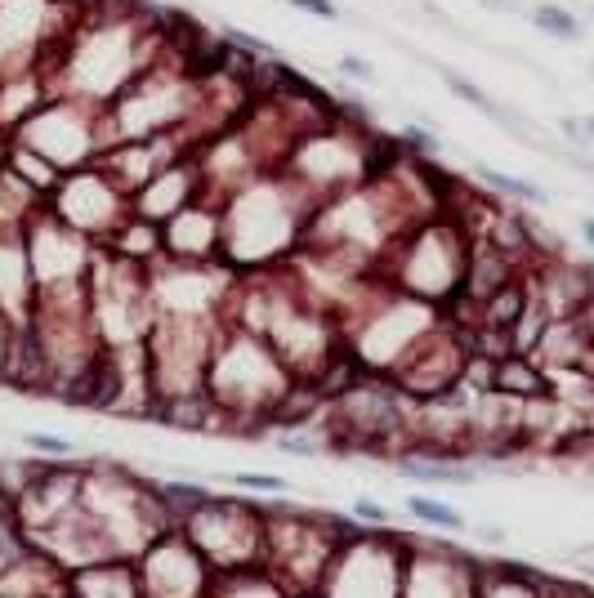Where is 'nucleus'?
I'll use <instances>...</instances> for the list:
<instances>
[{
  "instance_id": "14",
  "label": "nucleus",
  "mask_w": 594,
  "mask_h": 598,
  "mask_svg": "<svg viewBox=\"0 0 594 598\" xmlns=\"http://www.w3.org/2000/svg\"><path fill=\"white\" fill-rule=\"evenodd\" d=\"M67 594L76 598H144L134 558H99L67 576Z\"/></svg>"
},
{
  "instance_id": "4",
  "label": "nucleus",
  "mask_w": 594,
  "mask_h": 598,
  "mask_svg": "<svg viewBox=\"0 0 594 598\" xmlns=\"http://www.w3.org/2000/svg\"><path fill=\"white\" fill-rule=\"evenodd\" d=\"M353 518H335V514H313V509H282L264 523V558L260 567H269L272 576L286 585V594H309L322 590V576L335 558L340 541L353 532Z\"/></svg>"
},
{
  "instance_id": "35",
  "label": "nucleus",
  "mask_w": 594,
  "mask_h": 598,
  "mask_svg": "<svg viewBox=\"0 0 594 598\" xmlns=\"http://www.w3.org/2000/svg\"><path fill=\"white\" fill-rule=\"evenodd\" d=\"M479 5H487V9H505V0H479Z\"/></svg>"
},
{
  "instance_id": "26",
  "label": "nucleus",
  "mask_w": 594,
  "mask_h": 598,
  "mask_svg": "<svg viewBox=\"0 0 594 598\" xmlns=\"http://www.w3.org/2000/svg\"><path fill=\"white\" fill-rule=\"evenodd\" d=\"M349 514H353V523H362V527H393V523H389V509H384L380 500H371V495H353Z\"/></svg>"
},
{
  "instance_id": "15",
  "label": "nucleus",
  "mask_w": 594,
  "mask_h": 598,
  "mask_svg": "<svg viewBox=\"0 0 594 598\" xmlns=\"http://www.w3.org/2000/svg\"><path fill=\"white\" fill-rule=\"evenodd\" d=\"M496 393H505V397H540V393H549V376H545V367L532 362V353H510V358H500L496 362V380H491Z\"/></svg>"
},
{
  "instance_id": "11",
  "label": "nucleus",
  "mask_w": 594,
  "mask_h": 598,
  "mask_svg": "<svg viewBox=\"0 0 594 598\" xmlns=\"http://www.w3.org/2000/svg\"><path fill=\"white\" fill-rule=\"evenodd\" d=\"M162 246V260H179V264H215V260H223V206H219V197L202 192L179 215L165 219Z\"/></svg>"
},
{
  "instance_id": "20",
  "label": "nucleus",
  "mask_w": 594,
  "mask_h": 598,
  "mask_svg": "<svg viewBox=\"0 0 594 598\" xmlns=\"http://www.w3.org/2000/svg\"><path fill=\"white\" fill-rule=\"evenodd\" d=\"M532 27L545 32V36H554V41H581V18L572 9L554 5V0H545V5L532 9Z\"/></svg>"
},
{
  "instance_id": "28",
  "label": "nucleus",
  "mask_w": 594,
  "mask_h": 598,
  "mask_svg": "<svg viewBox=\"0 0 594 598\" xmlns=\"http://www.w3.org/2000/svg\"><path fill=\"white\" fill-rule=\"evenodd\" d=\"M223 41H228V45H237V50H246V54H255V58H272L269 45H264V41H255L251 32H242V27H223Z\"/></svg>"
},
{
  "instance_id": "2",
  "label": "nucleus",
  "mask_w": 594,
  "mask_h": 598,
  "mask_svg": "<svg viewBox=\"0 0 594 598\" xmlns=\"http://www.w3.org/2000/svg\"><path fill=\"white\" fill-rule=\"evenodd\" d=\"M291 384H295V376L286 371V362L272 353L264 335L237 327L228 318L219 322L211 367H206V397L215 402L223 429L264 434Z\"/></svg>"
},
{
  "instance_id": "33",
  "label": "nucleus",
  "mask_w": 594,
  "mask_h": 598,
  "mask_svg": "<svg viewBox=\"0 0 594 598\" xmlns=\"http://www.w3.org/2000/svg\"><path fill=\"white\" fill-rule=\"evenodd\" d=\"M9 152H14V134H5V130H0V170L9 165Z\"/></svg>"
},
{
  "instance_id": "21",
  "label": "nucleus",
  "mask_w": 594,
  "mask_h": 598,
  "mask_svg": "<svg viewBox=\"0 0 594 598\" xmlns=\"http://www.w3.org/2000/svg\"><path fill=\"white\" fill-rule=\"evenodd\" d=\"M18 442H23L27 456H36V460H76V456H81V446H76L72 437L50 434V429H27V434H18Z\"/></svg>"
},
{
  "instance_id": "24",
  "label": "nucleus",
  "mask_w": 594,
  "mask_h": 598,
  "mask_svg": "<svg viewBox=\"0 0 594 598\" xmlns=\"http://www.w3.org/2000/svg\"><path fill=\"white\" fill-rule=\"evenodd\" d=\"M272 446L282 456H295V460H318V456H326V437H304L300 429H282Z\"/></svg>"
},
{
  "instance_id": "29",
  "label": "nucleus",
  "mask_w": 594,
  "mask_h": 598,
  "mask_svg": "<svg viewBox=\"0 0 594 598\" xmlns=\"http://www.w3.org/2000/svg\"><path fill=\"white\" fill-rule=\"evenodd\" d=\"M286 5H295L300 14H313V18H340L335 0H286Z\"/></svg>"
},
{
  "instance_id": "31",
  "label": "nucleus",
  "mask_w": 594,
  "mask_h": 598,
  "mask_svg": "<svg viewBox=\"0 0 594 598\" xmlns=\"http://www.w3.org/2000/svg\"><path fill=\"white\" fill-rule=\"evenodd\" d=\"M479 541L483 544H505V532H500V527H479Z\"/></svg>"
},
{
  "instance_id": "25",
  "label": "nucleus",
  "mask_w": 594,
  "mask_h": 598,
  "mask_svg": "<svg viewBox=\"0 0 594 598\" xmlns=\"http://www.w3.org/2000/svg\"><path fill=\"white\" fill-rule=\"evenodd\" d=\"M442 85H447V90H451L456 99H465L470 108H479L483 116H487L491 108H496V99H491L487 90H479L474 81H465V76H460V72H451V67H442Z\"/></svg>"
},
{
  "instance_id": "19",
  "label": "nucleus",
  "mask_w": 594,
  "mask_h": 598,
  "mask_svg": "<svg viewBox=\"0 0 594 598\" xmlns=\"http://www.w3.org/2000/svg\"><path fill=\"white\" fill-rule=\"evenodd\" d=\"M9 170L23 179V183H32L41 197H50L58 188V179H63V170L54 162H45L41 152H32L27 143H14V152H9Z\"/></svg>"
},
{
  "instance_id": "37",
  "label": "nucleus",
  "mask_w": 594,
  "mask_h": 598,
  "mask_svg": "<svg viewBox=\"0 0 594 598\" xmlns=\"http://www.w3.org/2000/svg\"><path fill=\"white\" fill-rule=\"evenodd\" d=\"M590 76H594V63H590Z\"/></svg>"
},
{
  "instance_id": "8",
  "label": "nucleus",
  "mask_w": 594,
  "mask_h": 598,
  "mask_svg": "<svg viewBox=\"0 0 594 598\" xmlns=\"http://www.w3.org/2000/svg\"><path fill=\"white\" fill-rule=\"evenodd\" d=\"M45 206L67 228H76L81 237H90V241H108L112 232L121 228V219L130 215V197L94 162L81 165V170H67L58 179V188L45 197Z\"/></svg>"
},
{
  "instance_id": "1",
  "label": "nucleus",
  "mask_w": 594,
  "mask_h": 598,
  "mask_svg": "<svg viewBox=\"0 0 594 598\" xmlns=\"http://www.w3.org/2000/svg\"><path fill=\"white\" fill-rule=\"evenodd\" d=\"M219 206H223V264L233 272H264L286 264L304 241L309 215L318 211L313 197L282 170L246 179Z\"/></svg>"
},
{
  "instance_id": "17",
  "label": "nucleus",
  "mask_w": 594,
  "mask_h": 598,
  "mask_svg": "<svg viewBox=\"0 0 594 598\" xmlns=\"http://www.w3.org/2000/svg\"><path fill=\"white\" fill-rule=\"evenodd\" d=\"M402 509H407L416 523H425V527H433V532H447V536H456V532L470 527L465 514H460L456 505L438 500V495H430V491H407V495H402Z\"/></svg>"
},
{
  "instance_id": "27",
  "label": "nucleus",
  "mask_w": 594,
  "mask_h": 598,
  "mask_svg": "<svg viewBox=\"0 0 594 598\" xmlns=\"http://www.w3.org/2000/svg\"><path fill=\"white\" fill-rule=\"evenodd\" d=\"M335 72H340L344 81H358V85H371V81H376V67H371L367 58H358V54H344L340 63H335Z\"/></svg>"
},
{
  "instance_id": "9",
  "label": "nucleus",
  "mask_w": 594,
  "mask_h": 598,
  "mask_svg": "<svg viewBox=\"0 0 594 598\" xmlns=\"http://www.w3.org/2000/svg\"><path fill=\"white\" fill-rule=\"evenodd\" d=\"M134 567H139L144 598H211V585H215V567L179 527L162 532L134 558Z\"/></svg>"
},
{
  "instance_id": "36",
  "label": "nucleus",
  "mask_w": 594,
  "mask_h": 598,
  "mask_svg": "<svg viewBox=\"0 0 594 598\" xmlns=\"http://www.w3.org/2000/svg\"><path fill=\"white\" fill-rule=\"evenodd\" d=\"M291 598H322V590H309V594H291Z\"/></svg>"
},
{
  "instance_id": "32",
  "label": "nucleus",
  "mask_w": 594,
  "mask_h": 598,
  "mask_svg": "<svg viewBox=\"0 0 594 598\" xmlns=\"http://www.w3.org/2000/svg\"><path fill=\"white\" fill-rule=\"evenodd\" d=\"M577 567H581L586 576H594V544H590V549H581V554H577Z\"/></svg>"
},
{
  "instance_id": "5",
  "label": "nucleus",
  "mask_w": 594,
  "mask_h": 598,
  "mask_svg": "<svg viewBox=\"0 0 594 598\" xmlns=\"http://www.w3.org/2000/svg\"><path fill=\"white\" fill-rule=\"evenodd\" d=\"M411 536H398L393 527L362 523L340 541L331 567L322 576V598H402V567H407Z\"/></svg>"
},
{
  "instance_id": "18",
  "label": "nucleus",
  "mask_w": 594,
  "mask_h": 598,
  "mask_svg": "<svg viewBox=\"0 0 594 598\" xmlns=\"http://www.w3.org/2000/svg\"><path fill=\"white\" fill-rule=\"evenodd\" d=\"M474 179L483 183L487 192H496V197H510V201H528V206H545L549 201V192L532 183V179H519V174H505V170H496V165H474Z\"/></svg>"
},
{
  "instance_id": "30",
  "label": "nucleus",
  "mask_w": 594,
  "mask_h": 598,
  "mask_svg": "<svg viewBox=\"0 0 594 598\" xmlns=\"http://www.w3.org/2000/svg\"><path fill=\"white\" fill-rule=\"evenodd\" d=\"M563 134H568L572 143L590 148V139H594V121H563Z\"/></svg>"
},
{
  "instance_id": "23",
  "label": "nucleus",
  "mask_w": 594,
  "mask_h": 598,
  "mask_svg": "<svg viewBox=\"0 0 594 598\" xmlns=\"http://www.w3.org/2000/svg\"><path fill=\"white\" fill-rule=\"evenodd\" d=\"M398 143H402L411 157H430V162L442 152V139H438V130H433L430 121H425V125H421V121H407L402 134H398Z\"/></svg>"
},
{
  "instance_id": "38",
  "label": "nucleus",
  "mask_w": 594,
  "mask_h": 598,
  "mask_svg": "<svg viewBox=\"0 0 594 598\" xmlns=\"http://www.w3.org/2000/svg\"><path fill=\"white\" fill-rule=\"evenodd\" d=\"M63 598H76V594H63Z\"/></svg>"
},
{
  "instance_id": "13",
  "label": "nucleus",
  "mask_w": 594,
  "mask_h": 598,
  "mask_svg": "<svg viewBox=\"0 0 594 598\" xmlns=\"http://www.w3.org/2000/svg\"><path fill=\"white\" fill-rule=\"evenodd\" d=\"M0 313L14 327H27L36 313V277L23 228H0Z\"/></svg>"
},
{
  "instance_id": "22",
  "label": "nucleus",
  "mask_w": 594,
  "mask_h": 598,
  "mask_svg": "<svg viewBox=\"0 0 594 598\" xmlns=\"http://www.w3.org/2000/svg\"><path fill=\"white\" fill-rule=\"evenodd\" d=\"M228 483L246 495H291V483L277 474H264V469H237V474H228Z\"/></svg>"
},
{
  "instance_id": "16",
  "label": "nucleus",
  "mask_w": 594,
  "mask_h": 598,
  "mask_svg": "<svg viewBox=\"0 0 594 598\" xmlns=\"http://www.w3.org/2000/svg\"><path fill=\"white\" fill-rule=\"evenodd\" d=\"M211 598H291L286 585L269 567H242V572H219Z\"/></svg>"
},
{
  "instance_id": "34",
  "label": "nucleus",
  "mask_w": 594,
  "mask_h": 598,
  "mask_svg": "<svg viewBox=\"0 0 594 598\" xmlns=\"http://www.w3.org/2000/svg\"><path fill=\"white\" fill-rule=\"evenodd\" d=\"M581 241H586V246H590V250H594V215H586V219H581Z\"/></svg>"
},
{
  "instance_id": "3",
  "label": "nucleus",
  "mask_w": 594,
  "mask_h": 598,
  "mask_svg": "<svg viewBox=\"0 0 594 598\" xmlns=\"http://www.w3.org/2000/svg\"><path fill=\"white\" fill-rule=\"evenodd\" d=\"M465 264H470V232L465 223L447 211H433L421 223H411L389 250L380 277L416 299H430L442 313L460 299L465 286Z\"/></svg>"
},
{
  "instance_id": "6",
  "label": "nucleus",
  "mask_w": 594,
  "mask_h": 598,
  "mask_svg": "<svg viewBox=\"0 0 594 598\" xmlns=\"http://www.w3.org/2000/svg\"><path fill=\"white\" fill-rule=\"evenodd\" d=\"M264 523L269 509L251 505L242 495H206L183 523L179 532L202 549V558L219 572H242V567H260L264 558Z\"/></svg>"
},
{
  "instance_id": "12",
  "label": "nucleus",
  "mask_w": 594,
  "mask_h": 598,
  "mask_svg": "<svg viewBox=\"0 0 594 598\" xmlns=\"http://www.w3.org/2000/svg\"><path fill=\"white\" fill-rule=\"evenodd\" d=\"M206 192V183H202V165H197V152H188V157H174L170 165H162L134 197H130V211L144 219H153V223H165L170 215H179L188 201H197Z\"/></svg>"
},
{
  "instance_id": "7",
  "label": "nucleus",
  "mask_w": 594,
  "mask_h": 598,
  "mask_svg": "<svg viewBox=\"0 0 594 598\" xmlns=\"http://www.w3.org/2000/svg\"><path fill=\"white\" fill-rule=\"evenodd\" d=\"M14 143H27L45 162H54L63 174L81 170L104 152V108L72 99V94H50L18 130Z\"/></svg>"
},
{
  "instance_id": "10",
  "label": "nucleus",
  "mask_w": 594,
  "mask_h": 598,
  "mask_svg": "<svg viewBox=\"0 0 594 598\" xmlns=\"http://www.w3.org/2000/svg\"><path fill=\"white\" fill-rule=\"evenodd\" d=\"M402 598H479V558L442 541H411Z\"/></svg>"
}]
</instances>
